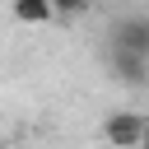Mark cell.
Masks as SVG:
<instances>
[{
  "label": "cell",
  "mask_w": 149,
  "mask_h": 149,
  "mask_svg": "<svg viewBox=\"0 0 149 149\" xmlns=\"http://www.w3.org/2000/svg\"><path fill=\"white\" fill-rule=\"evenodd\" d=\"M84 5H88V0H56V9H61V14H79Z\"/></svg>",
  "instance_id": "5"
},
{
  "label": "cell",
  "mask_w": 149,
  "mask_h": 149,
  "mask_svg": "<svg viewBox=\"0 0 149 149\" xmlns=\"http://www.w3.org/2000/svg\"><path fill=\"white\" fill-rule=\"evenodd\" d=\"M112 47L149 56V19H144V14H130V19H121V23L112 28Z\"/></svg>",
  "instance_id": "2"
},
{
  "label": "cell",
  "mask_w": 149,
  "mask_h": 149,
  "mask_svg": "<svg viewBox=\"0 0 149 149\" xmlns=\"http://www.w3.org/2000/svg\"><path fill=\"white\" fill-rule=\"evenodd\" d=\"M102 140L112 144V149H140L144 140H149V121L140 116V112H107V121H102Z\"/></svg>",
  "instance_id": "1"
},
{
  "label": "cell",
  "mask_w": 149,
  "mask_h": 149,
  "mask_svg": "<svg viewBox=\"0 0 149 149\" xmlns=\"http://www.w3.org/2000/svg\"><path fill=\"white\" fill-rule=\"evenodd\" d=\"M112 70H116V79H121V84H144V79H149V56L112 47Z\"/></svg>",
  "instance_id": "3"
},
{
  "label": "cell",
  "mask_w": 149,
  "mask_h": 149,
  "mask_svg": "<svg viewBox=\"0 0 149 149\" xmlns=\"http://www.w3.org/2000/svg\"><path fill=\"white\" fill-rule=\"evenodd\" d=\"M61 9H56V0H14V19L19 23H51Z\"/></svg>",
  "instance_id": "4"
}]
</instances>
